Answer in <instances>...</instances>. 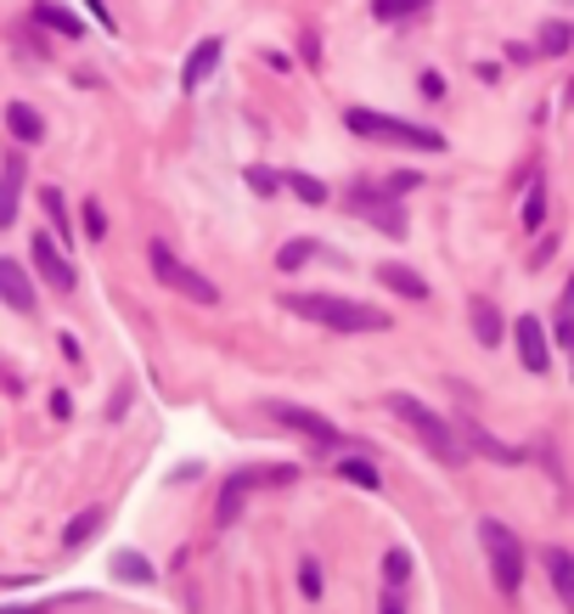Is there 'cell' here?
Masks as SVG:
<instances>
[{"mask_svg": "<svg viewBox=\"0 0 574 614\" xmlns=\"http://www.w3.org/2000/svg\"><path fill=\"white\" fill-rule=\"evenodd\" d=\"M282 310L327 327V333H389V321H395L389 310H377L366 299H344V294H287Z\"/></svg>", "mask_w": 574, "mask_h": 614, "instance_id": "obj_1", "label": "cell"}, {"mask_svg": "<svg viewBox=\"0 0 574 614\" xmlns=\"http://www.w3.org/2000/svg\"><path fill=\"white\" fill-rule=\"evenodd\" d=\"M383 406H389V412L406 423V429L422 440V451H428V457H440L445 468H462V462H467V446H462V435H456V423H445L434 406H422V401H417V395H406V390H400V395H389Z\"/></svg>", "mask_w": 574, "mask_h": 614, "instance_id": "obj_2", "label": "cell"}, {"mask_svg": "<svg viewBox=\"0 0 574 614\" xmlns=\"http://www.w3.org/2000/svg\"><path fill=\"white\" fill-rule=\"evenodd\" d=\"M344 130L361 135V141H389V147H411V153H445V135H440V130L411 124V119H395V113H377V108H344Z\"/></svg>", "mask_w": 574, "mask_h": 614, "instance_id": "obj_3", "label": "cell"}, {"mask_svg": "<svg viewBox=\"0 0 574 614\" xmlns=\"http://www.w3.org/2000/svg\"><path fill=\"white\" fill-rule=\"evenodd\" d=\"M299 468L287 462H265V468H236V474L220 485V502H214V530H231L243 518V502L254 496V485H294Z\"/></svg>", "mask_w": 574, "mask_h": 614, "instance_id": "obj_4", "label": "cell"}, {"mask_svg": "<svg viewBox=\"0 0 574 614\" xmlns=\"http://www.w3.org/2000/svg\"><path fill=\"white\" fill-rule=\"evenodd\" d=\"M478 541H485L496 592H501V597H518V586H523V541L501 525V518H485V525H478Z\"/></svg>", "mask_w": 574, "mask_h": 614, "instance_id": "obj_5", "label": "cell"}, {"mask_svg": "<svg viewBox=\"0 0 574 614\" xmlns=\"http://www.w3.org/2000/svg\"><path fill=\"white\" fill-rule=\"evenodd\" d=\"M147 260H153V276L164 282V288H175L180 299H191V305H220V288H214L198 265H186L180 254H169V243H153Z\"/></svg>", "mask_w": 574, "mask_h": 614, "instance_id": "obj_6", "label": "cell"}, {"mask_svg": "<svg viewBox=\"0 0 574 614\" xmlns=\"http://www.w3.org/2000/svg\"><path fill=\"white\" fill-rule=\"evenodd\" d=\"M344 204H350V215H361L372 231H383V238H395V243L411 231V215L400 209L395 193H383V186H350Z\"/></svg>", "mask_w": 574, "mask_h": 614, "instance_id": "obj_7", "label": "cell"}, {"mask_svg": "<svg viewBox=\"0 0 574 614\" xmlns=\"http://www.w3.org/2000/svg\"><path fill=\"white\" fill-rule=\"evenodd\" d=\"M276 423H282V429H294V435H305L316 451H339V446H355V440H344L339 429H332V423L321 417V412H305V406H294V401H271L265 406Z\"/></svg>", "mask_w": 574, "mask_h": 614, "instance_id": "obj_8", "label": "cell"}, {"mask_svg": "<svg viewBox=\"0 0 574 614\" xmlns=\"http://www.w3.org/2000/svg\"><path fill=\"white\" fill-rule=\"evenodd\" d=\"M29 254H34V271H40L45 282H52V288H57V294H74V282H79V271L68 265V254L57 249V238H45V231H40V238L29 243Z\"/></svg>", "mask_w": 574, "mask_h": 614, "instance_id": "obj_9", "label": "cell"}, {"mask_svg": "<svg viewBox=\"0 0 574 614\" xmlns=\"http://www.w3.org/2000/svg\"><path fill=\"white\" fill-rule=\"evenodd\" d=\"M512 344H518V361L530 366V372H547L552 366V339H547L541 316H518L512 321Z\"/></svg>", "mask_w": 574, "mask_h": 614, "instance_id": "obj_10", "label": "cell"}, {"mask_svg": "<svg viewBox=\"0 0 574 614\" xmlns=\"http://www.w3.org/2000/svg\"><path fill=\"white\" fill-rule=\"evenodd\" d=\"M220 57H225V40H220V34H209V40L191 45V57L180 63V90H186V97H191V90H198V85L220 68Z\"/></svg>", "mask_w": 574, "mask_h": 614, "instance_id": "obj_11", "label": "cell"}, {"mask_svg": "<svg viewBox=\"0 0 574 614\" xmlns=\"http://www.w3.org/2000/svg\"><path fill=\"white\" fill-rule=\"evenodd\" d=\"M456 435H462V446H467V451H478V457H490V462H507V468H512V462H523V451H518V446L496 440L490 429H478V423H467V417L456 423Z\"/></svg>", "mask_w": 574, "mask_h": 614, "instance_id": "obj_12", "label": "cell"}, {"mask_svg": "<svg viewBox=\"0 0 574 614\" xmlns=\"http://www.w3.org/2000/svg\"><path fill=\"white\" fill-rule=\"evenodd\" d=\"M0 299H7L18 316H34V276L18 260H0Z\"/></svg>", "mask_w": 574, "mask_h": 614, "instance_id": "obj_13", "label": "cell"}, {"mask_svg": "<svg viewBox=\"0 0 574 614\" xmlns=\"http://www.w3.org/2000/svg\"><path fill=\"white\" fill-rule=\"evenodd\" d=\"M372 276H377V282H383V288H389L395 299H411V305H422L428 294H434V288H428V282H422L411 265H395V260H389V265H377Z\"/></svg>", "mask_w": 574, "mask_h": 614, "instance_id": "obj_14", "label": "cell"}, {"mask_svg": "<svg viewBox=\"0 0 574 614\" xmlns=\"http://www.w3.org/2000/svg\"><path fill=\"white\" fill-rule=\"evenodd\" d=\"M541 563H547V581H552L558 603L574 614V552H569V547H547V552H541Z\"/></svg>", "mask_w": 574, "mask_h": 614, "instance_id": "obj_15", "label": "cell"}, {"mask_svg": "<svg viewBox=\"0 0 574 614\" xmlns=\"http://www.w3.org/2000/svg\"><path fill=\"white\" fill-rule=\"evenodd\" d=\"M18 204H23V164L12 158L7 169H0V231L18 220Z\"/></svg>", "mask_w": 574, "mask_h": 614, "instance_id": "obj_16", "label": "cell"}, {"mask_svg": "<svg viewBox=\"0 0 574 614\" xmlns=\"http://www.w3.org/2000/svg\"><path fill=\"white\" fill-rule=\"evenodd\" d=\"M34 23H40V29H57V34H68V40H85V23H79L68 7H57V0H34Z\"/></svg>", "mask_w": 574, "mask_h": 614, "instance_id": "obj_17", "label": "cell"}, {"mask_svg": "<svg viewBox=\"0 0 574 614\" xmlns=\"http://www.w3.org/2000/svg\"><path fill=\"white\" fill-rule=\"evenodd\" d=\"M7 130L23 141V147H34V141L45 135V119H40V108H29V102H7Z\"/></svg>", "mask_w": 574, "mask_h": 614, "instance_id": "obj_18", "label": "cell"}, {"mask_svg": "<svg viewBox=\"0 0 574 614\" xmlns=\"http://www.w3.org/2000/svg\"><path fill=\"white\" fill-rule=\"evenodd\" d=\"M473 339L485 344V350L507 339V321H501V310H496L490 299H478V305H473Z\"/></svg>", "mask_w": 574, "mask_h": 614, "instance_id": "obj_19", "label": "cell"}, {"mask_svg": "<svg viewBox=\"0 0 574 614\" xmlns=\"http://www.w3.org/2000/svg\"><path fill=\"white\" fill-rule=\"evenodd\" d=\"M102 525H108V507H85L79 518H68V530H63V547H68V552H79V547H85V541H90L96 530H102Z\"/></svg>", "mask_w": 574, "mask_h": 614, "instance_id": "obj_20", "label": "cell"}, {"mask_svg": "<svg viewBox=\"0 0 574 614\" xmlns=\"http://www.w3.org/2000/svg\"><path fill=\"white\" fill-rule=\"evenodd\" d=\"M113 575L130 581V586H153V581H158V570H153L141 552H113Z\"/></svg>", "mask_w": 574, "mask_h": 614, "instance_id": "obj_21", "label": "cell"}, {"mask_svg": "<svg viewBox=\"0 0 574 614\" xmlns=\"http://www.w3.org/2000/svg\"><path fill=\"white\" fill-rule=\"evenodd\" d=\"M316 254H321V243H310V238H294V243H282V254H276V271H287V276H294V271H305Z\"/></svg>", "mask_w": 574, "mask_h": 614, "instance_id": "obj_22", "label": "cell"}, {"mask_svg": "<svg viewBox=\"0 0 574 614\" xmlns=\"http://www.w3.org/2000/svg\"><path fill=\"white\" fill-rule=\"evenodd\" d=\"M282 186H287L294 198H305V204H327V186H321L316 175H305V169H287V175H282Z\"/></svg>", "mask_w": 574, "mask_h": 614, "instance_id": "obj_23", "label": "cell"}, {"mask_svg": "<svg viewBox=\"0 0 574 614\" xmlns=\"http://www.w3.org/2000/svg\"><path fill=\"white\" fill-rule=\"evenodd\" d=\"M339 474H344L350 485H361V491H383V480H377V468H372L366 457H344V462H339Z\"/></svg>", "mask_w": 574, "mask_h": 614, "instance_id": "obj_24", "label": "cell"}, {"mask_svg": "<svg viewBox=\"0 0 574 614\" xmlns=\"http://www.w3.org/2000/svg\"><path fill=\"white\" fill-rule=\"evenodd\" d=\"M383 581H389V592L411 581V552H406V547H389V552H383Z\"/></svg>", "mask_w": 574, "mask_h": 614, "instance_id": "obj_25", "label": "cell"}, {"mask_svg": "<svg viewBox=\"0 0 574 614\" xmlns=\"http://www.w3.org/2000/svg\"><path fill=\"white\" fill-rule=\"evenodd\" d=\"M40 204H45V215H52L57 238H74V220H68V204H63V193H57V186H45V193H40Z\"/></svg>", "mask_w": 574, "mask_h": 614, "instance_id": "obj_26", "label": "cell"}, {"mask_svg": "<svg viewBox=\"0 0 574 614\" xmlns=\"http://www.w3.org/2000/svg\"><path fill=\"white\" fill-rule=\"evenodd\" d=\"M422 7H428V0H372V18L377 23H400V18H411Z\"/></svg>", "mask_w": 574, "mask_h": 614, "instance_id": "obj_27", "label": "cell"}, {"mask_svg": "<svg viewBox=\"0 0 574 614\" xmlns=\"http://www.w3.org/2000/svg\"><path fill=\"white\" fill-rule=\"evenodd\" d=\"M518 220H523V231H541L547 226V186H530V198H523Z\"/></svg>", "mask_w": 574, "mask_h": 614, "instance_id": "obj_28", "label": "cell"}, {"mask_svg": "<svg viewBox=\"0 0 574 614\" xmlns=\"http://www.w3.org/2000/svg\"><path fill=\"white\" fill-rule=\"evenodd\" d=\"M569 40H574V29H569V23H558V18H552V23H541V52H547V57H563V52H569Z\"/></svg>", "mask_w": 574, "mask_h": 614, "instance_id": "obj_29", "label": "cell"}, {"mask_svg": "<svg viewBox=\"0 0 574 614\" xmlns=\"http://www.w3.org/2000/svg\"><path fill=\"white\" fill-rule=\"evenodd\" d=\"M85 238H96V243H102V238H108V209H102V204H96V198L85 204Z\"/></svg>", "mask_w": 574, "mask_h": 614, "instance_id": "obj_30", "label": "cell"}, {"mask_svg": "<svg viewBox=\"0 0 574 614\" xmlns=\"http://www.w3.org/2000/svg\"><path fill=\"white\" fill-rule=\"evenodd\" d=\"M276 186H282V175H276V169H265V164H254V169H249V193L271 198V193H276Z\"/></svg>", "mask_w": 574, "mask_h": 614, "instance_id": "obj_31", "label": "cell"}, {"mask_svg": "<svg viewBox=\"0 0 574 614\" xmlns=\"http://www.w3.org/2000/svg\"><path fill=\"white\" fill-rule=\"evenodd\" d=\"M299 592H305L310 603L321 597V563H316V558H305V563H299Z\"/></svg>", "mask_w": 574, "mask_h": 614, "instance_id": "obj_32", "label": "cell"}, {"mask_svg": "<svg viewBox=\"0 0 574 614\" xmlns=\"http://www.w3.org/2000/svg\"><path fill=\"white\" fill-rule=\"evenodd\" d=\"M417 90H422L428 102H440V97H445V74H422V79H417Z\"/></svg>", "mask_w": 574, "mask_h": 614, "instance_id": "obj_33", "label": "cell"}, {"mask_svg": "<svg viewBox=\"0 0 574 614\" xmlns=\"http://www.w3.org/2000/svg\"><path fill=\"white\" fill-rule=\"evenodd\" d=\"M422 175H411V169H400V175H389V180H383V193H411V186H417Z\"/></svg>", "mask_w": 574, "mask_h": 614, "instance_id": "obj_34", "label": "cell"}, {"mask_svg": "<svg viewBox=\"0 0 574 614\" xmlns=\"http://www.w3.org/2000/svg\"><path fill=\"white\" fill-rule=\"evenodd\" d=\"M552 249H558V238H541V249H536V260H530V271H541V265L552 260Z\"/></svg>", "mask_w": 574, "mask_h": 614, "instance_id": "obj_35", "label": "cell"}, {"mask_svg": "<svg viewBox=\"0 0 574 614\" xmlns=\"http://www.w3.org/2000/svg\"><path fill=\"white\" fill-rule=\"evenodd\" d=\"M377 614H406V608L395 603V592H383V603H377Z\"/></svg>", "mask_w": 574, "mask_h": 614, "instance_id": "obj_36", "label": "cell"}, {"mask_svg": "<svg viewBox=\"0 0 574 614\" xmlns=\"http://www.w3.org/2000/svg\"><path fill=\"white\" fill-rule=\"evenodd\" d=\"M563 310L574 316V276H569V288H563Z\"/></svg>", "mask_w": 574, "mask_h": 614, "instance_id": "obj_37", "label": "cell"}, {"mask_svg": "<svg viewBox=\"0 0 574 614\" xmlns=\"http://www.w3.org/2000/svg\"><path fill=\"white\" fill-rule=\"evenodd\" d=\"M563 102H569V108H574V79H569V90H563Z\"/></svg>", "mask_w": 574, "mask_h": 614, "instance_id": "obj_38", "label": "cell"}]
</instances>
